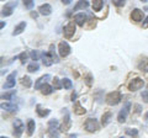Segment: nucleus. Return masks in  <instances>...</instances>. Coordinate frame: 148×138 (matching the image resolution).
I'll list each match as a JSON object with an SVG mask.
<instances>
[{"label": "nucleus", "instance_id": "ea45409f", "mask_svg": "<svg viewBox=\"0 0 148 138\" xmlns=\"http://www.w3.org/2000/svg\"><path fill=\"white\" fill-rule=\"evenodd\" d=\"M143 29H147V27H148V16L146 17V19L145 20H143Z\"/></svg>", "mask_w": 148, "mask_h": 138}, {"label": "nucleus", "instance_id": "8fccbe9b", "mask_svg": "<svg viewBox=\"0 0 148 138\" xmlns=\"http://www.w3.org/2000/svg\"><path fill=\"white\" fill-rule=\"evenodd\" d=\"M120 138H123V137H120Z\"/></svg>", "mask_w": 148, "mask_h": 138}, {"label": "nucleus", "instance_id": "39448f33", "mask_svg": "<svg viewBox=\"0 0 148 138\" xmlns=\"http://www.w3.org/2000/svg\"><path fill=\"white\" fill-rule=\"evenodd\" d=\"M130 109H131V102H127L125 104V106L121 109V111L119 112V116H117V121L120 123H123L125 121H126V118H127V115L130 113Z\"/></svg>", "mask_w": 148, "mask_h": 138}, {"label": "nucleus", "instance_id": "f257e3e1", "mask_svg": "<svg viewBox=\"0 0 148 138\" xmlns=\"http://www.w3.org/2000/svg\"><path fill=\"white\" fill-rule=\"evenodd\" d=\"M121 99H122V96H121V93H120V91H111V93H109L105 96L106 104L110 105V106L117 105L120 101H121Z\"/></svg>", "mask_w": 148, "mask_h": 138}, {"label": "nucleus", "instance_id": "a211bd4d", "mask_svg": "<svg viewBox=\"0 0 148 138\" xmlns=\"http://www.w3.org/2000/svg\"><path fill=\"white\" fill-rule=\"evenodd\" d=\"M1 109L6 110V111H17L18 106L16 104H12V102H5V104H1Z\"/></svg>", "mask_w": 148, "mask_h": 138}, {"label": "nucleus", "instance_id": "473e14b6", "mask_svg": "<svg viewBox=\"0 0 148 138\" xmlns=\"http://www.w3.org/2000/svg\"><path fill=\"white\" fill-rule=\"evenodd\" d=\"M48 128H58V121L57 120H49L48 121Z\"/></svg>", "mask_w": 148, "mask_h": 138}, {"label": "nucleus", "instance_id": "2f4dec72", "mask_svg": "<svg viewBox=\"0 0 148 138\" xmlns=\"http://www.w3.org/2000/svg\"><path fill=\"white\" fill-rule=\"evenodd\" d=\"M53 85H54V88L57 89V90H59V89L63 88V84L61 83V80H59L58 78H54V79H53Z\"/></svg>", "mask_w": 148, "mask_h": 138}, {"label": "nucleus", "instance_id": "4468645a", "mask_svg": "<svg viewBox=\"0 0 148 138\" xmlns=\"http://www.w3.org/2000/svg\"><path fill=\"white\" fill-rule=\"evenodd\" d=\"M38 11L41 15L48 16V15H51V12H52V6H51L49 4H42V5L38 8Z\"/></svg>", "mask_w": 148, "mask_h": 138}, {"label": "nucleus", "instance_id": "b1692460", "mask_svg": "<svg viewBox=\"0 0 148 138\" xmlns=\"http://www.w3.org/2000/svg\"><path fill=\"white\" fill-rule=\"evenodd\" d=\"M52 91H53V88L49 84H45L42 88H41V93L43 95H49V94H52Z\"/></svg>", "mask_w": 148, "mask_h": 138}, {"label": "nucleus", "instance_id": "9b49d317", "mask_svg": "<svg viewBox=\"0 0 148 138\" xmlns=\"http://www.w3.org/2000/svg\"><path fill=\"white\" fill-rule=\"evenodd\" d=\"M49 79H51V75H49V74H45V75H42L38 80L35 83V89H41L45 84H47V80H49Z\"/></svg>", "mask_w": 148, "mask_h": 138}, {"label": "nucleus", "instance_id": "2eb2a0df", "mask_svg": "<svg viewBox=\"0 0 148 138\" xmlns=\"http://www.w3.org/2000/svg\"><path fill=\"white\" fill-rule=\"evenodd\" d=\"M26 26H27V24L25 21H22V22H20L18 25H16L15 26V29H14V32H12V36H17V35H20V33H22V32L25 31V29H26Z\"/></svg>", "mask_w": 148, "mask_h": 138}, {"label": "nucleus", "instance_id": "4c0bfd02", "mask_svg": "<svg viewBox=\"0 0 148 138\" xmlns=\"http://www.w3.org/2000/svg\"><path fill=\"white\" fill-rule=\"evenodd\" d=\"M18 58L21 59V62H22V63H25V62H26V59H27V53H25V52H24V53H21L20 56H18Z\"/></svg>", "mask_w": 148, "mask_h": 138}, {"label": "nucleus", "instance_id": "de8ad7c7", "mask_svg": "<svg viewBox=\"0 0 148 138\" xmlns=\"http://www.w3.org/2000/svg\"><path fill=\"white\" fill-rule=\"evenodd\" d=\"M68 138H77V135H71V136H69Z\"/></svg>", "mask_w": 148, "mask_h": 138}, {"label": "nucleus", "instance_id": "c03bdc74", "mask_svg": "<svg viewBox=\"0 0 148 138\" xmlns=\"http://www.w3.org/2000/svg\"><path fill=\"white\" fill-rule=\"evenodd\" d=\"M145 121H146V122H148V111L145 113Z\"/></svg>", "mask_w": 148, "mask_h": 138}, {"label": "nucleus", "instance_id": "ddd939ff", "mask_svg": "<svg viewBox=\"0 0 148 138\" xmlns=\"http://www.w3.org/2000/svg\"><path fill=\"white\" fill-rule=\"evenodd\" d=\"M131 19L135 22H140L143 19V12L140 10V9H133L131 12Z\"/></svg>", "mask_w": 148, "mask_h": 138}, {"label": "nucleus", "instance_id": "1a4fd4ad", "mask_svg": "<svg viewBox=\"0 0 148 138\" xmlns=\"http://www.w3.org/2000/svg\"><path fill=\"white\" fill-rule=\"evenodd\" d=\"M16 74H17L16 72H12L11 74L6 78V81H5V84H4V86H3L4 89H11V88L15 86V84H16V80H15L16 79Z\"/></svg>", "mask_w": 148, "mask_h": 138}, {"label": "nucleus", "instance_id": "6e6552de", "mask_svg": "<svg viewBox=\"0 0 148 138\" xmlns=\"http://www.w3.org/2000/svg\"><path fill=\"white\" fill-rule=\"evenodd\" d=\"M25 130V126H24V123L21 122V120H18L16 118L15 121H14V136L15 137H21L22 135V132H24Z\"/></svg>", "mask_w": 148, "mask_h": 138}, {"label": "nucleus", "instance_id": "49530a36", "mask_svg": "<svg viewBox=\"0 0 148 138\" xmlns=\"http://www.w3.org/2000/svg\"><path fill=\"white\" fill-rule=\"evenodd\" d=\"M4 26H5V22L1 21V24H0V27H1V29H4Z\"/></svg>", "mask_w": 148, "mask_h": 138}, {"label": "nucleus", "instance_id": "a19ab883", "mask_svg": "<svg viewBox=\"0 0 148 138\" xmlns=\"http://www.w3.org/2000/svg\"><path fill=\"white\" fill-rule=\"evenodd\" d=\"M135 109H136V112L137 113L141 112V106H140V105H135Z\"/></svg>", "mask_w": 148, "mask_h": 138}, {"label": "nucleus", "instance_id": "dca6fc26", "mask_svg": "<svg viewBox=\"0 0 148 138\" xmlns=\"http://www.w3.org/2000/svg\"><path fill=\"white\" fill-rule=\"evenodd\" d=\"M36 112H37V115H38L40 117H46V116H48V115H49L51 110L43 109L41 105H37V106H36Z\"/></svg>", "mask_w": 148, "mask_h": 138}, {"label": "nucleus", "instance_id": "5701e85b", "mask_svg": "<svg viewBox=\"0 0 148 138\" xmlns=\"http://www.w3.org/2000/svg\"><path fill=\"white\" fill-rule=\"evenodd\" d=\"M88 6H89V3L88 1H78L77 3V5L74 6V9H73V11H78V10H80V9H86Z\"/></svg>", "mask_w": 148, "mask_h": 138}, {"label": "nucleus", "instance_id": "a878e982", "mask_svg": "<svg viewBox=\"0 0 148 138\" xmlns=\"http://www.w3.org/2000/svg\"><path fill=\"white\" fill-rule=\"evenodd\" d=\"M103 6H104V3L101 1V0H95V1H92V9H94V11H100Z\"/></svg>", "mask_w": 148, "mask_h": 138}, {"label": "nucleus", "instance_id": "f8f14e48", "mask_svg": "<svg viewBox=\"0 0 148 138\" xmlns=\"http://www.w3.org/2000/svg\"><path fill=\"white\" fill-rule=\"evenodd\" d=\"M74 21H75L77 25L79 26H84L85 21H86V15L84 12H79V14H75L74 15Z\"/></svg>", "mask_w": 148, "mask_h": 138}, {"label": "nucleus", "instance_id": "a18cd8bd", "mask_svg": "<svg viewBox=\"0 0 148 138\" xmlns=\"http://www.w3.org/2000/svg\"><path fill=\"white\" fill-rule=\"evenodd\" d=\"M31 16H32V17H35V19H36V17H37V12H31Z\"/></svg>", "mask_w": 148, "mask_h": 138}, {"label": "nucleus", "instance_id": "412c9836", "mask_svg": "<svg viewBox=\"0 0 148 138\" xmlns=\"http://www.w3.org/2000/svg\"><path fill=\"white\" fill-rule=\"evenodd\" d=\"M35 127H36V123L34 120H30L29 122H27V135L29 136H32L35 132Z\"/></svg>", "mask_w": 148, "mask_h": 138}, {"label": "nucleus", "instance_id": "423d86ee", "mask_svg": "<svg viewBox=\"0 0 148 138\" xmlns=\"http://www.w3.org/2000/svg\"><path fill=\"white\" fill-rule=\"evenodd\" d=\"M71 46H69L66 41H62V42H59V46H58V53L61 57H68L69 54H71Z\"/></svg>", "mask_w": 148, "mask_h": 138}, {"label": "nucleus", "instance_id": "e433bc0d", "mask_svg": "<svg viewBox=\"0 0 148 138\" xmlns=\"http://www.w3.org/2000/svg\"><path fill=\"white\" fill-rule=\"evenodd\" d=\"M142 99H143L145 102H148V90H145L142 93Z\"/></svg>", "mask_w": 148, "mask_h": 138}, {"label": "nucleus", "instance_id": "f3484780", "mask_svg": "<svg viewBox=\"0 0 148 138\" xmlns=\"http://www.w3.org/2000/svg\"><path fill=\"white\" fill-rule=\"evenodd\" d=\"M111 117H112V112H111V111L105 112L103 116H101V125H103V126H108L110 123V121H111Z\"/></svg>", "mask_w": 148, "mask_h": 138}, {"label": "nucleus", "instance_id": "9d476101", "mask_svg": "<svg viewBox=\"0 0 148 138\" xmlns=\"http://www.w3.org/2000/svg\"><path fill=\"white\" fill-rule=\"evenodd\" d=\"M17 5V3L16 1H11V3H8V4H5V6L3 8V11H1V15L3 16H10L11 14H12V11H14V8H15Z\"/></svg>", "mask_w": 148, "mask_h": 138}, {"label": "nucleus", "instance_id": "09e8293b", "mask_svg": "<svg viewBox=\"0 0 148 138\" xmlns=\"http://www.w3.org/2000/svg\"><path fill=\"white\" fill-rule=\"evenodd\" d=\"M0 138H8V137H4V136H1V137H0Z\"/></svg>", "mask_w": 148, "mask_h": 138}, {"label": "nucleus", "instance_id": "cd10ccee", "mask_svg": "<svg viewBox=\"0 0 148 138\" xmlns=\"http://www.w3.org/2000/svg\"><path fill=\"white\" fill-rule=\"evenodd\" d=\"M48 136L49 138H58L59 137L58 128H48Z\"/></svg>", "mask_w": 148, "mask_h": 138}, {"label": "nucleus", "instance_id": "7c9ffc66", "mask_svg": "<svg viewBox=\"0 0 148 138\" xmlns=\"http://www.w3.org/2000/svg\"><path fill=\"white\" fill-rule=\"evenodd\" d=\"M126 135L131 136V137H137L138 131L136 130V128H126Z\"/></svg>", "mask_w": 148, "mask_h": 138}, {"label": "nucleus", "instance_id": "0eeeda50", "mask_svg": "<svg viewBox=\"0 0 148 138\" xmlns=\"http://www.w3.org/2000/svg\"><path fill=\"white\" fill-rule=\"evenodd\" d=\"M72 126V120L69 116V111L67 109H64V118H63V123L61 126V131L62 132H67Z\"/></svg>", "mask_w": 148, "mask_h": 138}, {"label": "nucleus", "instance_id": "c9c22d12", "mask_svg": "<svg viewBox=\"0 0 148 138\" xmlns=\"http://www.w3.org/2000/svg\"><path fill=\"white\" fill-rule=\"evenodd\" d=\"M114 5H116V6H123L125 5V1L123 0H114Z\"/></svg>", "mask_w": 148, "mask_h": 138}, {"label": "nucleus", "instance_id": "f03ea898", "mask_svg": "<svg viewBox=\"0 0 148 138\" xmlns=\"http://www.w3.org/2000/svg\"><path fill=\"white\" fill-rule=\"evenodd\" d=\"M143 85H145V81H143V79H141V78H135V79H132L131 81L128 83L127 88L130 91H137L143 88Z\"/></svg>", "mask_w": 148, "mask_h": 138}, {"label": "nucleus", "instance_id": "c756f323", "mask_svg": "<svg viewBox=\"0 0 148 138\" xmlns=\"http://www.w3.org/2000/svg\"><path fill=\"white\" fill-rule=\"evenodd\" d=\"M62 84H63V88L64 89H71L73 84H72V80L68 79V78H64V79L62 80Z\"/></svg>", "mask_w": 148, "mask_h": 138}, {"label": "nucleus", "instance_id": "bb28decb", "mask_svg": "<svg viewBox=\"0 0 148 138\" xmlns=\"http://www.w3.org/2000/svg\"><path fill=\"white\" fill-rule=\"evenodd\" d=\"M15 94H16L15 90L10 91V93H5V94L1 95V99H3V100H9V101H11V100L14 99V96H15Z\"/></svg>", "mask_w": 148, "mask_h": 138}, {"label": "nucleus", "instance_id": "c85d7f7f", "mask_svg": "<svg viewBox=\"0 0 148 138\" xmlns=\"http://www.w3.org/2000/svg\"><path fill=\"white\" fill-rule=\"evenodd\" d=\"M21 83H22V85L25 86V88H30V86L32 85V80H31V78L30 77H24L21 79Z\"/></svg>", "mask_w": 148, "mask_h": 138}, {"label": "nucleus", "instance_id": "393cba45", "mask_svg": "<svg viewBox=\"0 0 148 138\" xmlns=\"http://www.w3.org/2000/svg\"><path fill=\"white\" fill-rule=\"evenodd\" d=\"M40 69V66H38V63L37 62H32V63H30L29 66H27V70H29L30 73H35V72H37Z\"/></svg>", "mask_w": 148, "mask_h": 138}, {"label": "nucleus", "instance_id": "7ed1b4c3", "mask_svg": "<svg viewBox=\"0 0 148 138\" xmlns=\"http://www.w3.org/2000/svg\"><path fill=\"white\" fill-rule=\"evenodd\" d=\"M75 30H77V26H75V22L74 21H71L68 25L64 26L63 29V35L66 38H72L74 33H75Z\"/></svg>", "mask_w": 148, "mask_h": 138}, {"label": "nucleus", "instance_id": "f704fd0d", "mask_svg": "<svg viewBox=\"0 0 148 138\" xmlns=\"http://www.w3.org/2000/svg\"><path fill=\"white\" fill-rule=\"evenodd\" d=\"M24 5H25L26 9H32V8L35 6V1H32V0H25Z\"/></svg>", "mask_w": 148, "mask_h": 138}, {"label": "nucleus", "instance_id": "72a5a7b5", "mask_svg": "<svg viewBox=\"0 0 148 138\" xmlns=\"http://www.w3.org/2000/svg\"><path fill=\"white\" fill-rule=\"evenodd\" d=\"M30 57L32 58V61H38V58H40V54L37 51H31V53H30Z\"/></svg>", "mask_w": 148, "mask_h": 138}, {"label": "nucleus", "instance_id": "37998d69", "mask_svg": "<svg viewBox=\"0 0 148 138\" xmlns=\"http://www.w3.org/2000/svg\"><path fill=\"white\" fill-rule=\"evenodd\" d=\"M72 0H63V4H66V5H68V4H71Z\"/></svg>", "mask_w": 148, "mask_h": 138}, {"label": "nucleus", "instance_id": "58836bf2", "mask_svg": "<svg viewBox=\"0 0 148 138\" xmlns=\"http://www.w3.org/2000/svg\"><path fill=\"white\" fill-rule=\"evenodd\" d=\"M91 79H92V77H91V74H88L86 77H85V81H86V84L88 85H91Z\"/></svg>", "mask_w": 148, "mask_h": 138}, {"label": "nucleus", "instance_id": "4be33fe9", "mask_svg": "<svg viewBox=\"0 0 148 138\" xmlns=\"http://www.w3.org/2000/svg\"><path fill=\"white\" fill-rule=\"evenodd\" d=\"M48 54H49L51 57H52V59H53V62H54V63H58V62H59V59H58V57H57V54H56V48H54V44H51V46H49Z\"/></svg>", "mask_w": 148, "mask_h": 138}, {"label": "nucleus", "instance_id": "79ce46f5", "mask_svg": "<svg viewBox=\"0 0 148 138\" xmlns=\"http://www.w3.org/2000/svg\"><path fill=\"white\" fill-rule=\"evenodd\" d=\"M75 99H77V93H75V91H73V93H72V101H74Z\"/></svg>", "mask_w": 148, "mask_h": 138}, {"label": "nucleus", "instance_id": "20e7f679", "mask_svg": "<svg viewBox=\"0 0 148 138\" xmlns=\"http://www.w3.org/2000/svg\"><path fill=\"white\" fill-rule=\"evenodd\" d=\"M84 127H85V130L88 132L94 133V132H96L99 130V123L95 118H88L85 121V123H84Z\"/></svg>", "mask_w": 148, "mask_h": 138}, {"label": "nucleus", "instance_id": "aec40b11", "mask_svg": "<svg viewBox=\"0 0 148 138\" xmlns=\"http://www.w3.org/2000/svg\"><path fill=\"white\" fill-rule=\"evenodd\" d=\"M86 112V110L84 107H82V105L79 101H77L75 104H74V113H77V115H79V116H82V115H84Z\"/></svg>", "mask_w": 148, "mask_h": 138}, {"label": "nucleus", "instance_id": "6ab92c4d", "mask_svg": "<svg viewBox=\"0 0 148 138\" xmlns=\"http://www.w3.org/2000/svg\"><path fill=\"white\" fill-rule=\"evenodd\" d=\"M41 58H42V62H43V64L46 67H49V66H52V63H53V59H52V57L49 56L48 53H42L41 54Z\"/></svg>", "mask_w": 148, "mask_h": 138}]
</instances>
